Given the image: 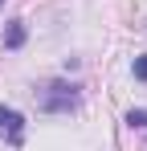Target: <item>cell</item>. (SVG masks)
<instances>
[{
	"instance_id": "1",
	"label": "cell",
	"mask_w": 147,
	"mask_h": 151,
	"mask_svg": "<svg viewBox=\"0 0 147 151\" xmlns=\"http://www.w3.org/2000/svg\"><path fill=\"white\" fill-rule=\"evenodd\" d=\"M33 98H37L41 114H74L82 106V86L66 82V78H53V82H45V86L33 90Z\"/></svg>"
},
{
	"instance_id": "2",
	"label": "cell",
	"mask_w": 147,
	"mask_h": 151,
	"mask_svg": "<svg viewBox=\"0 0 147 151\" xmlns=\"http://www.w3.org/2000/svg\"><path fill=\"white\" fill-rule=\"evenodd\" d=\"M24 135H29V123L17 106H0V139L8 147H24Z\"/></svg>"
},
{
	"instance_id": "3",
	"label": "cell",
	"mask_w": 147,
	"mask_h": 151,
	"mask_svg": "<svg viewBox=\"0 0 147 151\" xmlns=\"http://www.w3.org/2000/svg\"><path fill=\"white\" fill-rule=\"evenodd\" d=\"M24 37H29V29H24V21H8V25H4V49H21L24 45Z\"/></svg>"
},
{
	"instance_id": "4",
	"label": "cell",
	"mask_w": 147,
	"mask_h": 151,
	"mask_svg": "<svg viewBox=\"0 0 147 151\" xmlns=\"http://www.w3.org/2000/svg\"><path fill=\"white\" fill-rule=\"evenodd\" d=\"M122 123L131 127V131H147V110H143V106H131V110H127V119H122Z\"/></svg>"
},
{
	"instance_id": "5",
	"label": "cell",
	"mask_w": 147,
	"mask_h": 151,
	"mask_svg": "<svg viewBox=\"0 0 147 151\" xmlns=\"http://www.w3.org/2000/svg\"><path fill=\"white\" fill-rule=\"evenodd\" d=\"M131 74H135V82H147V53H139L131 61Z\"/></svg>"
},
{
	"instance_id": "6",
	"label": "cell",
	"mask_w": 147,
	"mask_h": 151,
	"mask_svg": "<svg viewBox=\"0 0 147 151\" xmlns=\"http://www.w3.org/2000/svg\"><path fill=\"white\" fill-rule=\"evenodd\" d=\"M0 8H4V0H0Z\"/></svg>"
}]
</instances>
